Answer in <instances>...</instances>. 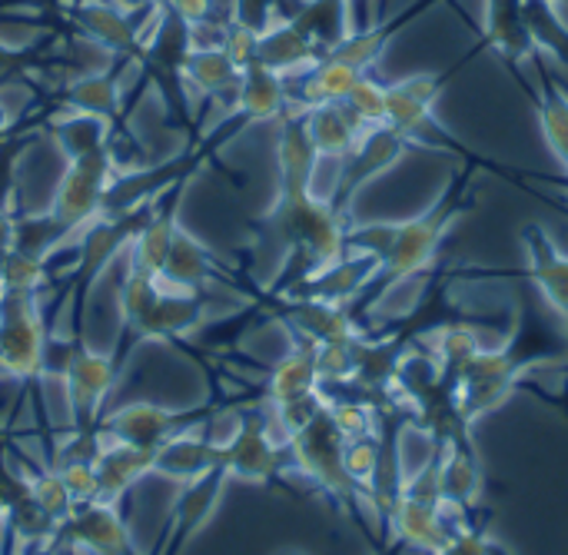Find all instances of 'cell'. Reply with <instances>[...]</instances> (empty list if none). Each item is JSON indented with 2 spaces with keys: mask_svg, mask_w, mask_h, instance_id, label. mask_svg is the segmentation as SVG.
<instances>
[{
  "mask_svg": "<svg viewBox=\"0 0 568 555\" xmlns=\"http://www.w3.org/2000/svg\"><path fill=\"white\" fill-rule=\"evenodd\" d=\"M359 70L333 60V57H320L306 73H300V110L310 107H323V103H343L349 97V90L359 83Z\"/></svg>",
  "mask_w": 568,
  "mask_h": 555,
  "instance_id": "d4e9b609",
  "label": "cell"
},
{
  "mask_svg": "<svg viewBox=\"0 0 568 555\" xmlns=\"http://www.w3.org/2000/svg\"><path fill=\"white\" fill-rule=\"evenodd\" d=\"M57 473L67 483L77 506L97 500V463H63V466H57Z\"/></svg>",
  "mask_w": 568,
  "mask_h": 555,
  "instance_id": "ab89813d",
  "label": "cell"
},
{
  "mask_svg": "<svg viewBox=\"0 0 568 555\" xmlns=\"http://www.w3.org/2000/svg\"><path fill=\"white\" fill-rule=\"evenodd\" d=\"M280 316L290 326L293 343H306V346L346 343V340L363 336V326H359L356 313L349 306H343V303H326V300L300 296Z\"/></svg>",
  "mask_w": 568,
  "mask_h": 555,
  "instance_id": "8fae6325",
  "label": "cell"
},
{
  "mask_svg": "<svg viewBox=\"0 0 568 555\" xmlns=\"http://www.w3.org/2000/svg\"><path fill=\"white\" fill-rule=\"evenodd\" d=\"M77 20L106 50H130L136 43V27L113 3H87V7H80Z\"/></svg>",
  "mask_w": 568,
  "mask_h": 555,
  "instance_id": "f546056e",
  "label": "cell"
},
{
  "mask_svg": "<svg viewBox=\"0 0 568 555\" xmlns=\"http://www.w3.org/2000/svg\"><path fill=\"white\" fill-rule=\"evenodd\" d=\"M523 17L536 53L546 50L568 67V23L559 13V0H523Z\"/></svg>",
  "mask_w": 568,
  "mask_h": 555,
  "instance_id": "f1b7e54d",
  "label": "cell"
},
{
  "mask_svg": "<svg viewBox=\"0 0 568 555\" xmlns=\"http://www.w3.org/2000/svg\"><path fill=\"white\" fill-rule=\"evenodd\" d=\"M50 273H47V260L20 253V250H7L0 256V293H23V296H40V290L47 286Z\"/></svg>",
  "mask_w": 568,
  "mask_h": 555,
  "instance_id": "d6a6232c",
  "label": "cell"
},
{
  "mask_svg": "<svg viewBox=\"0 0 568 555\" xmlns=\"http://www.w3.org/2000/svg\"><path fill=\"white\" fill-rule=\"evenodd\" d=\"M47 326L40 296L0 293V380L33 390L43 376Z\"/></svg>",
  "mask_w": 568,
  "mask_h": 555,
  "instance_id": "277c9868",
  "label": "cell"
},
{
  "mask_svg": "<svg viewBox=\"0 0 568 555\" xmlns=\"http://www.w3.org/2000/svg\"><path fill=\"white\" fill-rule=\"evenodd\" d=\"M180 73L196 90H203L210 97H233V103H236V90H240V73L243 70L223 50H193L186 57V63L180 67Z\"/></svg>",
  "mask_w": 568,
  "mask_h": 555,
  "instance_id": "83f0119b",
  "label": "cell"
},
{
  "mask_svg": "<svg viewBox=\"0 0 568 555\" xmlns=\"http://www.w3.org/2000/svg\"><path fill=\"white\" fill-rule=\"evenodd\" d=\"M413 143L406 137H399L393 127H376L369 133H363V140L356 143V150L349 157L339 160V176H336V186L329 193V203L346 216L349 213V203L353 196L369 183L376 180L379 173H386L396 160H403V153L409 150Z\"/></svg>",
  "mask_w": 568,
  "mask_h": 555,
  "instance_id": "9c48e42d",
  "label": "cell"
},
{
  "mask_svg": "<svg viewBox=\"0 0 568 555\" xmlns=\"http://www.w3.org/2000/svg\"><path fill=\"white\" fill-rule=\"evenodd\" d=\"M343 103L349 107V113L359 120L363 130L386 127V83H379V80L363 73L359 83L349 90V97Z\"/></svg>",
  "mask_w": 568,
  "mask_h": 555,
  "instance_id": "8d00e7d4",
  "label": "cell"
},
{
  "mask_svg": "<svg viewBox=\"0 0 568 555\" xmlns=\"http://www.w3.org/2000/svg\"><path fill=\"white\" fill-rule=\"evenodd\" d=\"M439 93H443L439 73H413L406 80L386 83V127H393L413 147L419 143L429 150H453L463 160H479L436 120Z\"/></svg>",
  "mask_w": 568,
  "mask_h": 555,
  "instance_id": "3957f363",
  "label": "cell"
},
{
  "mask_svg": "<svg viewBox=\"0 0 568 555\" xmlns=\"http://www.w3.org/2000/svg\"><path fill=\"white\" fill-rule=\"evenodd\" d=\"M343 446L346 440L339 436V430L333 426L326 406L323 413L306 423L290 443H286V456H290V470H296L300 480H306L310 486H316L323 496H329L343 513H349L356 523H363V509L366 500L359 496V490L353 486V480L346 476L343 466ZM369 513V509H366Z\"/></svg>",
  "mask_w": 568,
  "mask_h": 555,
  "instance_id": "7a4b0ae2",
  "label": "cell"
},
{
  "mask_svg": "<svg viewBox=\"0 0 568 555\" xmlns=\"http://www.w3.org/2000/svg\"><path fill=\"white\" fill-rule=\"evenodd\" d=\"M379 460H383V436H379V433L359 436V440H346V446H343L346 476L353 480V486H356L359 496L366 500V509H369L373 486H376V476H379ZM369 513H373V509H369Z\"/></svg>",
  "mask_w": 568,
  "mask_h": 555,
  "instance_id": "1f68e13d",
  "label": "cell"
},
{
  "mask_svg": "<svg viewBox=\"0 0 568 555\" xmlns=\"http://www.w3.org/2000/svg\"><path fill=\"white\" fill-rule=\"evenodd\" d=\"M303 113V127L320 153V160H343L356 150V143L363 140V130L359 120L349 113L346 103H323V107H310V110H300Z\"/></svg>",
  "mask_w": 568,
  "mask_h": 555,
  "instance_id": "e0dca14e",
  "label": "cell"
},
{
  "mask_svg": "<svg viewBox=\"0 0 568 555\" xmlns=\"http://www.w3.org/2000/svg\"><path fill=\"white\" fill-rule=\"evenodd\" d=\"M416 13H419V7L406 10V13L396 17V20H386V23H376V27H366V30H353V33H349L346 40H339L326 57H333V60H339V63H346V67L366 73V70L383 57L386 43L403 30V23L413 20Z\"/></svg>",
  "mask_w": 568,
  "mask_h": 555,
  "instance_id": "4316f807",
  "label": "cell"
},
{
  "mask_svg": "<svg viewBox=\"0 0 568 555\" xmlns=\"http://www.w3.org/2000/svg\"><path fill=\"white\" fill-rule=\"evenodd\" d=\"M320 153L303 127V113L290 117L280 133V193H313Z\"/></svg>",
  "mask_w": 568,
  "mask_h": 555,
  "instance_id": "d6986e66",
  "label": "cell"
},
{
  "mask_svg": "<svg viewBox=\"0 0 568 555\" xmlns=\"http://www.w3.org/2000/svg\"><path fill=\"white\" fill-rule=\"evenodd\" d=\"M13 183V153L7 150V153H0V210H7V203H10V186Z\"/></svg>",
  "mask_w": 568,
  "mask_h": 555,
  "instance_id": "7bdbcfd3",
  "label": "cell"
},
{
  "mask_svg": "<svg viewBox=\"0 0 568 555\" xmlns=\"http://www.w3.org/2000/svg\"><path fill=\"white\" fill-rule=\"evenodd\" d=\"M213 410H196V413H176L156 403H126L106 416H100L97 433L103 443H123V446H136V450H160L166 440L186 433L190 426L206 423V416H213Z\"/></svg>",
  "mask_w": 568,
  "mask_h": 555,
  "instance_id": "52a82bcc",
  "label": "cell"
},
{
  "mask_svg": "<svg viewBox=\"0 0 568 555\" xmlns=\"http://www.w3.org/2000/svg\"><path fill=\"white\" fill-rule=\"evenodd\" d=\"M316 390H323L320 373H316V346L293 343V350L266 370L263 386H260V403L283 406V403L310 396Z\"/></svg>",
  "mask_w": 568,
  "mask_h": 555,
  "instance_id": "2e32d148",
  "label": "cell"
},
{
  "mask_svg": "<svg viewBox=\"0 0 568 555\" xmlns=\"http://www.w3.org/2000/svg\"><path fill=\"white\" fill-rule=\"evenodd\" d=\"M220 450V466L226 470V480H246V483H276L286 473V446L273 436L270 410L260 403L253 413H240L236 426Z\"/></svg>",
  "mask_w": 568,
  "mask_h": 555,
  "instance_id": "5b68a950",
  "label": "cell"
},
{
  "mask_svg": "<svg viewBox=\"0 0 568 555\" xmlns=\"http://www.w3.org/2000/svg\"><path fill=\"white\" fill-rule=\"evenodd\" d=\"M290 103V90H286V77L263 67V63H250L240 73V90H236V107L253 117V120H270L280 117Z\"/></svg>",
  "mask_w": 568,
  "mask_h": 555,
  "instance_id": "cb8c5ba5",
  "label": "cell"
},
{
  "mask_svg": "<svg viewBox=\"0 0 568 555\" xmlns=\"http://www.w3.org/2000/svg\"><path fill=\"white\" fill-rule=\"evenodd\" d=\"M523 250H526V276L536 283L549 310H556L568 323V256L556 246L549 230L542 223H526L523 233Z\"/></svg>",
  "mask_w": 568,
  "mask_h": 555,
  "instance_id": "4fadbf2b",
  "label": "cell"
},
{
  "mask_svg": "<svg viewBox=\"0 0 568 555\" xmlns=\"http://www.w3.org/2000/svg\"><path fill=\"white\" fill-rule=\"evenodd\" d=\"M27 490H30L27 476H17V473L7 466V443L0 440V523L7 519V509H10L20 496H27Z\"/></svg>",
  "mask_w": 568,
  "mask_h": 555,
  "instance_id": "60d3db41",
  "label": "cell"
},
{
  "mask_svg": "<svg viewBox=\"0 0 568 555\" xmlns=\"http://www.w3.org/2000/svg\"><path fill=\"white\" fill-rule=\"evenodd\" d=\"M216 466H220V450L206 436V423H200L196 433L186 430V433L166 440L156 450L153 476H163V480H173V483H193V480L206 476Z\"/></svg>",
  "mask_w": 568,
  "mask_h": 555,
  "instance_id": "5bb4252c",
  "label": "cell"
},
{
  "mask_svg": "<svg viewBox=\"0 0 568 555\" xmlns=\"http://www.w3.org/2000/svg\"><path fill=\"white\" fill-rule=\"evenodd\" d=\"M439 446H443V473H439L443 503L456 513H476L486 490V473L473 433L439 440Z\"/></svg>",
  "mask_w": 568,
  "mask_h": 555,
  "instance_id": "7c38bea8",
  "label": "cell"
},
{
  "mask_svg": "<svg viewBox=\"0 0 568 555\" xmlns=\"http://www.w3.org/2000/svg\"><path fill=\"white\" fill-rule=\"evenodd\" d=\"M67 103L73 107V113H90V117H110L120 103V87L110 73H90V77H80L70 93H67Z\"/></svg>",
  "mask_w": 568,
  "mask_h": 555,
  "instance_id": "836d02e7",
  "label": "cell"
},
{
  "mask_svg": "<svg viewBox=\"0 0 568 555\" xmlns=\"http://www.w3.org/2000/svg\"><path fill=\"white\" fill-rule=\"evenodd\" d=\"M156 450H136L123 443H103V453L97 460V500L106 506H120V500L130 493V486L143 476H153Z\"/></svg>",
  "mask_w": 568,
  "mask_h": 555,
  "instance_id": "9a60e30c",
  "label": "cell"
},
{
  "mask_svg": "<svg viewBox=\"0 0 568 555\" xmlns=\"http://www.w3.org/2000/svg\"><path fill=\"white\" fill-rule=\"evenodd\" d=\"M3 123H7V117H3V110H0V130H3Z\"/></svg>",
  "mask_w": 568,
  "mask_h": 555,
  "instance_id": "f6af8a7d",
  "label": "cell"
},
{
  "mask_svg": "<svg viewBox=\"0 0 568 555\" xmlns=\"http://www.w3.org/2000/svg\"><path fill=\"white\" fill-rule=\"evenodd\" d=\"M13 250V216L7 210H0V256Z\"/></svg>",
  "mask_w": 568,
  "mask_h": 555,
  "instance_id": "ee69618b",
  "label": "cell"
},
{
  "mask_svg": "<svg viewBox=\"0 0 568 555\" xmlns=\"http://www.w3.org/2000/svg\"><path fill=\"white\" fill-rule=\"evenodd\" d=\"M27 483H30V500L53 519V523H67L70 516H73V509H77V503H73V496H70V490H67V483L60 480V473L53 470V466H40V470H33L30 476H27Z\"/></svg>",
  "mask_w": 568,
  "mask_h": 555,
  "instance_id": "e575fe53",
  "label": "cell"
},
{
  "mask_svg": "<svg viewBox=\"0 0 568 555\" xmlns=\"http://www.w3.org/2000/svg\"><path fill=\"white\" fill-rule=\"evenodd\" d=\"M316 60H320L316 47L290 20L280 23V27H263L256 63L290 77V73H306Z\"/></svg>",
  "mask_w": 568,
  "mask_h": 555,
  "instance_id": "603a6c76",
  "label": "cell"
},
{
  "mask_svg": "<svg viewBox=\"0 0 568 555\" xmlns=\"http://www.w3.org/2000/svg\"><path fill=\"white\" fill-rule=\"evenodd\" d=\"M203 323V296L200 293H166L160 290L156 303L136 323L133 340H176Z\"/></svg>",
  "mask_w": 568,
  "mask_h": 555,
  "instance_id": "ac0fdd59",
  "label": "cell"
},
{
  "mask_svg": "<svg viewBox=\"0 0 568 555\" xmlns=\"http://www.w3.org/2000/svg\"><path fill=\"white\" fill-rule=\"evenodd\" d=\"M106 120L103 117H90V113H73L70 120H63L57 127V137L63 143V150L73 157H87L106 147Z\"/></svg>",
  "mask_w": 568,
  "mask_h": 555,
  "instance_id": "d590c367",
  "label": "cell"
},
{
  "mask_svg": "<svg viewBox=\"0 0 568 555\" xmlns=\"http://www.w3.org/2000/svg\"><path fill=\"white\" fill-rule=\"evenodd\" d=\"M120 353H97L83 343H77L73 360L67 366L63 386H67V410L73 430H97L103 403L120 376Z\"/></svg>",
  "mask_w": 568,
  "mask_h": 555,
  "instance_id": "ba28073f",
  "label": "cell"
},
{
  "mask_svg": "<svg viewBox=\"0 0 568 555\" xmlns=\"http://www.w3.org/2000/svg\"><path fill=\"white\" fill-rule=\"evenodd\" d=\"M290 23L316 47L320 57H326L339 40L353 33L349 0H306Z\"/></svg>",
  "mask_w": 568,
  "mask_h": 555,
  "instance_id": "44dd1931",
  "label": "cell"
},
{
  "mask_svg": "<svg viewBox=\"0 0 568 555\" xmlns=\"http://www.w3.org/2000/svg\"><path fill=\"white\" fill-rule=\"evenodd\" d=\"M486 40L506 60L536 57V43L523 17V0H486Z\"/></svg>",
  "mask_w": 568,
  "mask_h": 555,
  "instance_id": "7402d4cb",
  "label": "cell"
},
{
  "mask_svg": "<svg viewBox=\"0 0 568 555\" xmlns=\"http://www.w3.org/2000/svg\"><path fill=\"white\" fill-rule=\"evenodd\" d=\"M479 167H486V163L469 160L463 170H456V176L449 180L443 196L419 216L396 220V223H363V226L346 230V250L373 253L379 260V273L359 296L363 310L379 306L386 290L399 286L403 280H413L419 273H429L436 266L443 240L449 236L456 220L466 216L476 203L473 176Z\"/></svg>",
  "mask_w": 568,
  "mask_h": 555,
  "instance_id": "6da1fadb",
  "label": "cell"
},
{
  "mask_svg": "<svg viewBox=\"0 0 568 555\" xmlns=\"http://www.w3.org/2000/svg\"><path fill=\"white\" fill-rule=\"evenodd\" d=\"M542 97H539V127L546 133V143L568 170V93L542 70Z\"/></svg>",
  "mask_w": 568,
  "mask_h": 555,
  "instance_id": "4dcf8cb0",
  "label": "cell"
},
{
  "mask_svg": "<svg viewBox=\"0 0 568 555\" xmlns=\"http://www.w3.org/2000/svg\"><path fill=\"white\" fill-rule=\"evenodd\" d=\"M170 7L183 23H200V20H210L213 0H170Z\"/></svg>",
  "mask_w": 568,
  "mask_h": 555,
  "instance_id": "b9f144b4",
  "label": "cell"
},
{
  "mask_svg": "<svg viewBox=\"0 0 568 555\" xmlns=\"http://www.w3.org/2000/svg\"><path fill=\"white\" fill-rule=\"evenodd\" d=\"M60 543L80 555H133V539L120 509L106 503H80L60 526Z\"/></svg>",
  "mask_w": 568,
  "mask_h": 555,
  "instance_id": "30bf717a",
  "label": "cell"
},
{
  "mask_svg": "<svg viewBox=\"0 0 568 555\" xmlns=\"http://www.w3.org/2000/svg\"><path fill=\"white\" fill-rule=\"evenodd\" d=\"M176 230L180 226H176V213L173 210H150V216L143 220V226L130 240V270L160 276Z\"/></svg>",
  "mask_w": 568,
  "mask_h": 555,
  "instance_id": "484cf974",
  "label": "cell"
},
{
  "mask_svg": "<svg viewBox=\"0 0 568 555\" xmlns=\"http://www.w3.org/2000/svg\"><path fill=\"white\" fill-rule=\"evenodd\" d=\"M260 37L263 30L253 23H226V40H223V53L243 70L250 63H256L260 53Z\"/></svg>",
  "mask_w": 568,
  "mask_h": 555,
  "instance_id": "74e56055",
  "label": "cell"
},
{
  "mask_svg": "<svg viewBox=\"0 0 568 555\" xmlns=\"http://www.w3.org/2000/svg\"><path fill=\"white\" fill-rule=\"evenodd\" d=\"M210 273H213V266H210V256H206L203 243H196L193 236L176 230V236L170 243V253L163 260V270L156 276L160 290H166V293H200L206 286Z\"/></svg>",
  "mask_w": 568,
  "mask_h": 555,
  "instance_id": "ffe728a7",
  "label": "cell"
},
{
  "mask_svg": "<svg viewBox=\"0 0 568 555\" xmlns=\"http://www.w3.org/2000/svg\"><path fill=\"white\" fill-rule=\"evenodd\" d=\"M493 549H496V539L483 526H476L469 519L463 529H456L433 555H493Z\"/></svg>",
  "mask_w": 568,
  "mask_h": 555,
  "instance_id": "f35d334b",
  "label": "cell"
},
{
  "mask_svg": "<svg viewBox=\"0 0 568 555\" xmlns=\"http://www.w3.org/2000/svg\"><path fill=\"white\" fill-rule=\"evenodd\" d=\"M110 180H113L110 147L70 160V167L53 193V206H50V213L63 223L67 233H80L97 216H103V193H106Z\"/></svg>",
  "mask_w": 568,
  "mask_h": 555,
  "instance_id": "8992f818",
  "label": "cell"
}]
</instances>
